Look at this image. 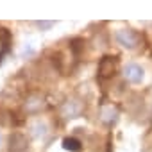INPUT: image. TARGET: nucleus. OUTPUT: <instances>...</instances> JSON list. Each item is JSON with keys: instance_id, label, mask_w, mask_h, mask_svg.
I'll list each match as a JSON object with an SVG mask.
<instances>
[{"instance_id": "f257e3e1", "label": "nucleus", "mask_w": 152, "mask_h": 152, "mask_svg": "<svg viewBox=\"0 0 152 152\" xmlns=\"http://www.w3.org/2000/svg\"><path fill=\"white\" fill-rule=\"evenodd\" d=\"M115 39L120 47L127 48V50H136L140 45H141V36L131 29V27H124V29H118L115 32Z\"/></svg>"}, {"instance_id": "f03ea898", "label": "nucleus", "mask_w": 152, "mask_h": 152, "mask_svg": "<svg viewBox=\"0 0 152 152\" xmlns=\"http://www.w3.org/2000/svg\"><path fill=\"white\" fill-rule=\"evenodd\" d=\"M83 111H84V104H83V100H79V99H68V100H64L63 106L59 107L61 116L66 118V120H72V118L81 116Z\"/></svg>"}, {"instance_id": "7ed1b4c3", "label": "nucleus", "mask_w": 152, "mask_h": 152, "mask_svg": "<svg viewBox=\"0 0 152 152\" xmlns=\"http://www.w3.org/2000/svg\"><path fill=\"white\" fill-rule=\"evenodd\" d=\"M122 73H124V79L132 83V84H140L143 81V77H145V70L138 63H127L124 66Z\"/></svg>"}, {"instance_id": "20e7f679", "label": "nucleus", "mask_w": 152, "mask_h": 152, "mask_svg": "<svg viewBox=\"0 0 152 152\" xmlns=\"http://www.w3.org/2000/svg\"><path fill=\"white\" fill-rule=\"evenodd\" d=\"M45 106H47L45 97H43V95H38V93H32V95L27 97V100H25V104H23V109H25V113H29V115H38L39 111L45 109Z\"/></svg>"}, {"instance_id": "39448f33", "label": "nucleus", "mask_w": 152, "mask_h": 152, "mask_svg": "<svg viewBox=\"0 0 152 152\" xmlns=\"http://www.w3.org/2000/svg\"><path fill=\"white\" fill-rule=\"evenodd\" d=\"M7 148L9 152H25L29 148V141L22 132H13L7 138Z\"/></svg>"}, {"instance_id": "423d86ee", "label": "nucleus", "mask_w": 152, "mask_h": 152, "mask_svg": "<svg viewBox=\"0 0 152 152\" xmlns=\"http://www.w3.org/2000/svg\"><path fill=\"white\" fill-rule=\"evenodd\" d=\"M115 68H116V59L115 57H104L99 63V73L102 75V77H111Z\"/></svg>"}, {"instance_id": "0eeeda50", "label": "nucleus", "mask_w": 152, "mask_h": 152, "mask_svg": "<svg viewBox=\"0 0 152 152\" xmlns=\"http://www.w3.org/2000/svg\"><path fill=\"white\" fill-rule=\"evenodd\" d=\"M100 120L104 124H107V125L116 124V120H118V109L113 107V106H104L100 109Z\"/></svg>"}, {"instance_id": "6e6552de", "label": "nucleus", "mask_w": 152, "mask_h": 152, "mask_svg": "<svg viewBox=\"0 0 152 152\" xmlns=\"http://www.w3.org/2000/svg\"><path fill=\"white\" fill-rule=\"evenodd\" d=\"M29 131H31V134H32L34 138H43V136L48 134V125H47L45 122H41V120H34V122L29 125Z\"/></svg>"}, {"instance_id": "1a4fd4ad", "label": "nucleus", "mask_w": 152, "mask_h": 152, "mask_svg": "<svg viewBox=\"0 0 152 152\" xmlns=\"http://www.w3.org/2000/svg\"><path fill=\"white\" fill-rule=\"evenodd\" d=\"M63 148L64 150H70V152H79L83 148V143L77 138H64L63 140Z\"/></svg>"}, {"instance_id": "9d476101", "label": "nucleus", "mask_w": 152, "mask_h": 152, "mask_svg": "<svg viewBox=\"0 0 152 152\" xmlns=\"http://www.w3.org/2000/svg\"><path fill=\"white\" fill-rule=\"evenodd\" d=\"M36 25H38V29H41V31H48V29H52V27L56 25V22H36Z\"/></svg>"}, {"instance_id": "9b49d317", "label": "nucleus", "mask_w": 152, "mask_h": 152, "mask_svg": "<svg viewBox=\"0 0 152 152\" xmlns=\"http://www.w3.org/2000/svg\"><path fill=\"white\" fill-rule=\"evenodd\" d=\"M0 145H2V134H0Z\"/></svg>"}]
</instances>
